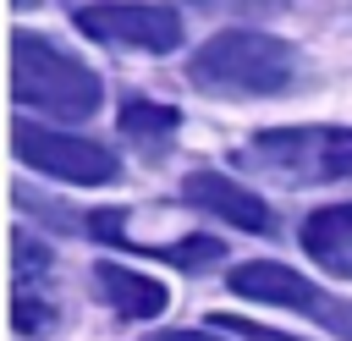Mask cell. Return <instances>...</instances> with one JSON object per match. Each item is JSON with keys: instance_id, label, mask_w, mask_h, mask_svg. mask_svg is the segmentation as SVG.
<instances>
[{"instance_id": "6da1fadb", "label": "cell", "mask_w": 352, "mask_h": 341, "mask_svg": "<svg viewBox=\"0 0 352 341\" xmlns=\"http://www.w3.org/2000/svg\"><path fill=\"white\" fill-rule=\"evenodd\" d=\"M192 82L209 94H231V99H258V94H280L297 77V50L275 33H253V28H231L214 33L198 55H192Z\"/></svg>"}, {"instance_id": "7a4b0ae2", "label": "cell", "mask_w": 352, "mask_h": 341, "mask_svg": "<svg viewBox=\"0 0 352 341\" xmlns=\"http://www.w3.org/2000/svg\"><path fill=\"white\" fill-rule=\"evenodd\" d=\"M11 94L28 110L60 116V121H88L99 110V94L104 88L60 44H50L38 33H11Z\"/></svg>"}, {"instance_id": "3957f363", "label": "cell", "mask_w": 352, "mask_h": 341, "mask_svg": "<svg viewBox=\"0 0 352 341\" xmlns=\"http://www.w3.org/2000/svg\"><path fill=\"white\" fill-rule=\"evenodd\" d=\"M248 160L286 182H341L352 176V126H270Z\"/></svg>"}, {"instance_id": "277c9868", "label": "cell", "mask_w": 352, "mask_h": 341, "mask_svg": "<svg viewBox=\"0 0 352 341\" xmlns=\"http://www.w3.org/2000/svg\"><path fill=\"white\" fill-rule=\"evenodd\" d=\"M226 280H231L236 297H258V302H275V308H297V314L319 319L330 336L352 341V302L319 292L308 275H297V270H286V264H264V258H258V264H236Z\"/></svg>"}, {"instance_id": "5b68a950", "label": "cell", "mask_w": 352, "mask_h": 341, "mask_svg": "<svg viewBox=\"0 0 352 341\" xmlns=\"http://www.w3.org/2000/svg\"><path fill=\"white\" fill-rule=\"evenodd\" d=\"M11 148L22 165L44 170V176H60V182H77V187H99V182H116V154L88 143V138H72V132H50V126H33V121H16L11 126Z\"/></svg>"}, {"instance_id": "8992f818", "label": "cell", "mask_w": 352, "mask_h": 341, "mask_svg": "<svg viewBox=\"0 0 352 341\" xmlns=\"http://www.w3.org/2000/svg\"><path fill=\"white\" fill-rule=\"evenodd\" d=\"M77 28L99 44H126V50H176L182 44V16L170 6H143V0H121V6H82Z\"/></svg>"}, {"instance_id": "52a82bcc", "label": "cell", "mask_w": 352, "mask_h": 341, "mask_svg": "<svg viewBox=\"0 0 352 341\" xmlns=\"http://www.w3.org/2000/svg\"><path fill=\"white\" fill-rule=\"evenodd\" d=\"M182 198H187L192 209H204V214L236 226V231H275V209H270L258 192L226 182L220 170H192V176L182 182Z\"/></svg>"}, {"instance_id": "ba28073f", "label": "cell", "mask_w": 352, "mask_h": 341, "mask_svg": "<svg viewBox=\"0 0 352 341\" xmlns=\"http://www.w3.org/2000/svg\"><path fill=\"white\" fill-rule=\"evenodd\" d=\"M94 286H99V297L121 314V319H154V314H165V286L160 280H148V275H138V270H126V264H94Z\"/></svg>"}, {"instance_id": "9c48e42d", "label": "cell", "mask_w": 352, "mask_h": 341, "mask_svg": "<svg viewBox=\"0 0 352 341\" xmlns=\"http://www.w3.org/2000/svg\"><path fill=\"white\" fill-rule=\"evenodd\" d=\"M302 248L330 264V270H346L352 264V204H330L319 214L302 220Z\"/></svg>"}, {"instance_id": "30bf717a", "label": "cell", "mask_w": 352, "mask_h": 341, "mask_svg": "<svg viewBox=\"0 0 352 341\" xmlns=\"http://www.w3.org/2000/svg\"><path fill=\"white\" fill-rule=\"evenodd\" d=\"M182 126V116L170 110V104H154V99H126L121 104V132L132 138V143H160V138H170Z\"/></svg>"}, {"instance_id": "8fae6325", "label": "cell", "mask_w": 352, "mask_h": 341, "mask_svg": "<svg viewBox=\"0 0 352 341\" xmlns=\"http://www.w3.org/2000/svg\"><path fill=\"white\" fill-rule=\"evenodd\" d=\"M11 270H16V280L44 275V270H50V248H44L38 236H28V231H11Z\"/></svg>"}, {"instance_id": "7c38bea8", "label": "cell", "mask_w": 352, "mask_h": 341, "mask_svg": "<svg viewBox=\"0 0 352 341\" xmlns=\"http://www.w3.org/2000/svg\"><path fill=\"white\" fill-rule=\"evenodd\" d=\"M11 324H16L22 336H38V330L55 324V308L38 302V297H28V292H16V302H11Z\"/></svg>"}, {"instance_id": "4fadbf2b", "label": "cell", "mask_w": 352, "mask_h": 341, "mask_svg": "<svg viewBox=\"0 0 352 341\" xmlns=\"http://www.w3.org/2000/svg\"><path fill=\"white\" fill-rule=\"evenodd\" d=\"M209 324L220 336H236V341H297V336H280V330H264L253 319H236V314H209Z\"/></svg>"}, {"instance_id": "5bb4252c", "label": "cell", "mask_w": 352, "mask_h": 341, "mask_svg": "<svg viewBox=\"0 0 352 341\" xmlns=\"http://www.w3.org/2000/svg\"><path fill=\"white\" fill-rule=\"evenodd\" d=\"M170 264H187V270H198V264H209V258H220L226 248L214 242V236H192V242H176V248H160Z\"/></svg>"}, {"instance_id": "9a60e30c", "label": "cell", "mask_w": 352, "mask_h": 341, "mask_svg": "<svg viewBox=\"0 0 352 341\" xmlns=\"http://www.w3.org/2000/svg\"><path fill=\"white\" fill-rule=\"evenodd\" d=\"M198 11H214V16H270L280 11V0H192Z\"/></svg>"}, {"instance_id": "2e32d148", "label": "cell", "mask_w": 352, "mask_h": 341, "mask_svg": "<svg viewBox=\"0 0 352 341\" xmlns=\"http://www.w3.org/2000/svg\"><path fill=\"white\" fill-rule=\"evenodd\" d=\"M88 236H99V242H126V231H121V209H99V214H88Z\"/></svg>"}, {"instance_id": "e0dca14e", "label": "cell", "mask_w": 352, "mask_h": 341, "mask_svg": "<svg viewBox=\"0 0 352 341\" xmlns=\"http://www.w3.org/2000/svg\"><path fill=\"white\" fill-rule=\"evenodd\" d=\"M148 341H220V330L209 324V330H160V336H148Z\"/></svg>"}, {"instance_id": "ac0fdd59", "label": "cell", "mask_w": 352, "mask_h": 341, "mask_svg": "<svg viewBox=\"0 0 352 341\" xmlns=\"http://www.w3.org/2000/svg\"><path fill=\"white\" fill-rule=\"evenodd\" d=\"M11 6H33V0H11Z\"/></svg>"}, {"instance_id": "d6986e66", "label": "cell", "mask_w": 352, "mask_h": 341, "mask_svg": "<svg viewBox=\"0 0 352 341\" xmlns=\"http://www.w3.org/2000/svg\"><path fill=\"white\" fill-rule=\"evenodd\" d=\"M341 275H352V264H346V270H341Z\"/></svg>"}]
</instances>
